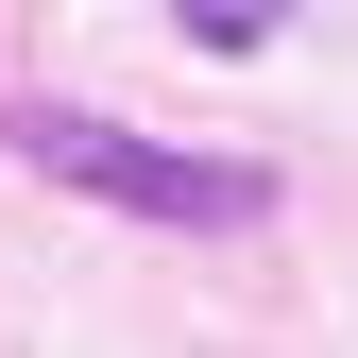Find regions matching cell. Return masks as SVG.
<instances>
[{
  "mask_svg": "<svg viewBox=\"0 0 358 358\" xmlns=\"http://www.w3.org/2000/svg\"><path fill=\"white\" fill-rule=\"evenodd\" d=\"M273 34H290V0H188V52H222V69L273 52Z\"/></svg>",
  "mask_w": 358,
  "mask_h": 358,
  "instance_id": "cell-2",
  "label": "cell"
},
{
  "mask_svg": "<svg viewBox=\"0 0 358 358\" xmlns=\"http://www.w3.org/2000/svg\"><path fill=\"white\" fill-rule=\"evenodd\" d=\"M17 154L52 188H85V205H120V222H171V239H256L273 222V171L256 154H171L137 120H103V103H17Z\"/></svg>",
  "mask_w": 358,
  "mask_h": 358,
  "instance_id": "cell-1",
  "label": "cell"
}]
</instances>
